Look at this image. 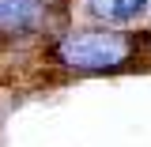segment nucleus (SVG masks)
<instances>
[{
  "label": "nucleus",
  "mask_w": 151,
  "mask_h": 147,
  "mask_svg": "<svg viewBox=\"0 0 151 147\" xmlns=\"http://www.w3.org/2000/svg\"><path fill=\"white\" fill-rule=\"evenodd\" d=\"M132 53L136 42L113 30H79V34H64L53 45V57L72 72H117L121 64L132 60Z\"/></svg>",
  "instance_id": "f257e3e1"
},
{
  "label": "nucleus",
  "mask_w": 151,
  "mask_h": 147,
  "mask_svg": "<svg viewBox=\"0 0 151 147\" xmlns=\"http://www.w3.org/2000/svg\"><path fill=\"white\" fill-rule=\"evenodd\" d=\"M49 0H0V38H23L49 27Z\"/></svg>",
  "instance_id": "f03ea898"
},
{
  "label": "nucleus",
  "mask_w": 151,
  "mask_h": 147,
  "mask_svg": "<svg viewBox=\"0 0 151 147\" xmlns=\"http://www.w3.org/2000/svg\"><path fill=\"white\" fill-rule=\"evenodd\" d=\"M91 15L98 23H110V27H125L147 11V0H87Z\"/></svg>",
  "instance_id": "7ed1b4c3"
},
{
  "label": "nucleus",
  "mask_w": 151,
  "mask_h": 147,
  "mask_svg": "<svg viewBox=\"0 0 151 147\" xmlns=\"http://www.w3.org/2000/svg\"><path fill=\"white\" fill-rule=\"evenodd\" d=\"M147 42H151V34H147Z\"/></svg>",
  "instance_id": "20e7f679"
}]
</instances>
